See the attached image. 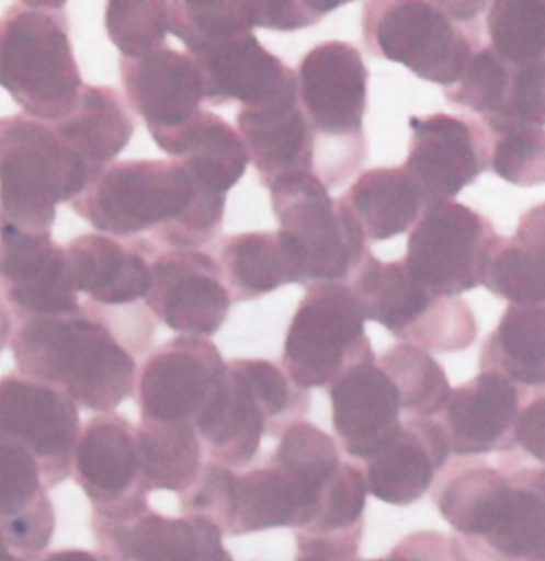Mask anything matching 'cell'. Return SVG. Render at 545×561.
Instances as JSON below:
<instances>
[{
	"label": "cell",
	"instance_id": "33",
	"mask_svg": "<svg viewBox=\"0 0 545 561\" xmlns=\"http://www.w3.org/2000/svg\"><path fill=\"white\" fill-rule=\"evenodd\" d=\"M484 371L504 376L522 388L543 389L545 385L544 305H510L485 341L480 352Z\"/></svg>",
	"mask_w": 545,
	"mask_h": 561
},
{
	"label": "cell",
	"instance_id": "45",
	"mask_svg": "<svg viewBox=\"0 0 545 561\" xmlns=\"http://www.w3.org/2000/svg\"><path fill=\"white\" fill-rule=\"evenodd\" d=\"M363 526L349 531L314 533L298 529L296 533V561H360Z\"/></svg>",
	"mask_w": 545,
	"mask_h": 561
},
{
	"label": "cell",
	"instance_id": "48",
	"mask_svg": "<svg viewBox=\"0 0 545 561\" xmlns=\"http://www.w3.org/2000/svg\"><path fill=\"white\" fill-rule=\"evenodd\" d=\"M37 561H106L100 553L89 552V550L68 549L55 550L41 557Z\"/></svg>",
	"mask_w": 545,
	"mask_h": 561
},
{
	"label": "cell",
	"instance_id": "31",
	"mask_svg": "<svg viewBox=\"0 0 545 561\" xmlns=\"http://www.w3.org/2000/svg\"><path fill=\"white\" fill-rule=\"evenodd\" d=\"M339 201L357 219L370 242H384L410 231L425 208L418 184L404 167L360 174Z\"/></svg>",
	"mask_w": 545,
	"mask_h": 561
},
{
	"label": "cell",
	"instance_id": "17",
	"mask_svg": "<svg viewBox=\"0 0 545 561\" xmlns=\"http://www.w3.org/2000/svg\"><path fill=\"white\" fill-rule=\"evenodd\" d=\"M410 154L404 169L413 178L425 207L453 201L487 172L491 138L477 121L435 113L411 117Z\"/></svg>",
	"mask_w": 545,
	"mask_h": 561
},
{
	"label": "cell",
	"instance_id": "15",
	"mask_svg": "<svg viewBox=\"0 0 545 561\" xmlns=\"http://www.w3.org/2000/svg\"><path fill=\"white\" fill-rule=\"evenodd\" d=\"M227 364L207 337L180 336L149 355L136 376L141 420L197 423L226 382Z\"/></svg>",
	"mask_w": 545,
	"mask_h": 561
},
{
	"label": "cell",
	"instance_id": "37",
	"mask_svg": "<svg viewBox=\"0 0 545 561\" xmlns=\"http://www.w3.org/2000/svg\"><path fill=\"white\" fill-rule=\"evenodd\" d=\"M379 367L394 382L408 417L435 416L452 393L442 365L429 352L411 344L389 348L381 355Z\"/></svg>",
	"mask_w": 545,
	"mask_h": 561
},
{
	"label": "cell",
	"instance_id": "6",
	"mask_svg": "<svg viewBox=\"0 0 545 561\" xmlns=\"http://www.w3.org/2000/svg\"><path fill=\"white\" fill-rule=\"evenodd\" d=\"M488 2L370 0L363 37L370 54L400 62L428 82L452 87L481 47L478 15Z\"/></svg>",
	"mask_w": 545,
	"mask_h": 561
},
{
	"label": "cell",
	"instance_id": "35",
	"mask_svg": "<svg viewBox=\"0 0 545 561\" xmlns=\"http://www.w3.org/2000/svg\"><path fill=\"white\" fill-rule=\"evenodd\" d=\"M136 431L146 490L184 493L202 469L204 446L191 424L141 420Z\"/></svg>",
	"mask_w": 545,
	"mask_h": 561
},
{
	"label": "cell",
	"instance_id": "27",
	"mask_svg": "<svg viewBox=\"0 0 545 561\" xmlns=\"http://www.w3.org/2000/svg\"><path fill=\"white\" fill-rule=\"evenodd\" d=\"M152 139L209 193L227 195L250 162L239 131L209 111L201 110L186 124Z\"/></svg>",
	"mask_w": 545,
	"mask_h": 561
},
{
	"label": "cell",
	"instance_id": "19",
	"mask_svg": "<svg viewBox=\"0 0 545 561\" xmlns=\"http://www.w3.org/2000/svg\"><path fill=\"white\" fill-rule=\"evenodd\" d=\"M125 95L152 138L186 124L202 110L204 80L194 59L169 45L138 58H121Z\"/></svg>",
	"mask_w": 545,
	"mask_h": 561
},
{
	"label": "cell",
	"instance_id": "49",
	"mask_svg": "<svg viewBox=\"0 0 545 561\" xmlns=\"http://www.w3.org/2000/svg\"><path fill=\"white\" fill-rule=\"evenodd\" d=\"M12 313L3 302L2 296H0V352L5 348L9 341L12 340L13 333Z\"/></svg>",
	"mask_w": 545,
	"mask_h": 561
},
{
	"label": "cell",
	"instance_id": "16",
	"mask_svg": "<svg viewBox=\"0 0 545 561\" xmlns=\"http://www.w3.org/2000/svg\"><path fill=\"white\" fill-rule=\"evenodd\" d=\"M154 316L183 336H213L229 316L232 298L215 257L201 250L157 249L145 298Z\"/></svg>",
	"mask_w": 545,
	"mask_h": 561
},
{
	"label": "cell",
	"instance_id": "18",
	"mask_svg": "<svg viewBox=\"0 0 545 561\" xmlns=\"http://www.w3.org/2000/svg\"><path fill=\"white\" fill-rule=\"evenodd\" d=\"M0 295L16 322L80 309L66 250L52 233L21 231L0 219Z\"/></svg>",
	"mask_w": 545,
	"mask_h": 561
},
{
	"label": "cell",
	"instance_id": "40",
	"mask_svg": "<svg viewBox=\"0 0 545 561\" xmlns=\"http://www.w3.org/2000/svg\"><path fill=\"white\" fill-rule=\"evenodd\" d=\"M240 375L260 403L268 423V435L277 434L298 423L306 413L309 400L307 393L272 362L261 358L232 360Z\"/></svg>",
	"mask_w": 545,
	"mask_h": 561
},
{
	"label": "cell",
	"instance_id": "30",
	"mask_svg": "<svg viewBox=\"0 0 545 561\" xmlns=\"http://www.w3.org/2000/svg\"><path fill=\"white\" fill-rule=\"evenodd\" d=\"M481 285L510 305H544V205L527 211L512 237L498 236L489 250Z\"/></svg>",
	"mask_w": 545,
	"mask_h": 561
},
{
	"label": "cell",
	"instance_id": "50",
	"mask_svg": "<svg viewBox=\"0 0 545 561\" xmlns=\"http://www.w3.org/2000/svg\"><path fill=\"white\" fill-rule=\"evenodd\" d=\"M0 561H34L30 559H24V557L19 556V553L13 552L10 549L9 543L5 542L3 536L0 535Z\"/></svg>",
	"mask_w": 545,
	"mask_h": 561
},
{
	"label": "cell",
	"instance_id": "10",
	"mask_svg": "<svg viewBox=\"0 0 545 561\" xmlns=\"http://www.w3.org/2000/svg\"><path fill=\"white\" fill-rule=\"evenodd\" d=\"M351 287L365 319L405 344L442 354L464 351L477 337L469 305L461 296L435 295L416 280L401 260L383 263L370 252Z\"/></svg>",
	"mask_w": 545,
	"mask_h": 561
},
{
	"label": "cell",
	"instance_id": "42",
	"mask_svg": "<svg viewBox=\"0 0 545 561\" xmlns=\"http://www.w3.org/2000/svg\"><path fill=\"white\" fill-rule=\"evenodd\" d=\"M489 165L510 184L540 186L545 181L544 127H526L491 139Z\"/></svg>",
	"mask_w": 545,
	"mask_h": 561
},
{
	"label": "cell",
	"instance_id": "43",
	"mask_svg": "<svg viewBox=\"0 0 545 561\" xmlns=\"http://www.w3.org/2000/svg\"><path fill=\"white\" fill-rule=\"evenodd\" d=\"M365 473L355 466L341 465L321 493L316 518L306 531L337 533L360 528L365 512Z\"/></svg>",
	"mask_w": 545,
	"mask_h": 561
},
{
	"label": "cell",
	"instance_id": "21",
	"mask_svg": "<svg viewBox=\"0 0 545 561\" xmlns=\"http://www.w3.org/2000/svg\"><path fill=\"white\" fill-rule=\"evenodd\" d=\"M159 247L149 240H118L83 233L66 250L69 280L77 295L104 309H125L145 299L151 287V257Z\"/></svg>",
	"mask_w": 545,
	"mask_h": 561
},
{
	"label": "cell",
	"instance_id": "24",
	"mask_svg": "<svg viewBox=\"0 0 545 561\" xmlns=\"http://www.w3.org/2000/svg\"><path fill=\"white\" fill-rule=\"evenodd\" d=\"M330 397L334 432L354 458H372L400 427V397L376 358L342 373L330 386Z\"/></svg>",
	"mask_w": 545,
	"mask_h": 561
},
{
	"label": "cell",
	"instance_id": "28",
	"mask_svg": "<svg viewBox=\"0 0 545 561\" xmlns=\"http://www.w3.org/2000/svg\"><path fill=\"white\" fill-rule=\"evenodd\" d=\"M202 446L213 462L245 467L260 451L268 423L260 403L234 367L227 364L226 382L205 413L194 424Z\"/></svg>",
	"mask_w": 545,
	"mask_h": 561
},
{
	"label": "cell",
	"instance_id": "44",
	"mask_svg": "<svg viewBox=\"0 0 545 561\" xmlns=\"http://www.w3.org/2000/svg\"><path fill=\"white\" fill-rule=\"evenodd\" d=\"M344 2H303V0H251L247 2L251 26L274 31H296L314 26Z\"/></svg>",
	"mask_w": 545,
	"mask_h": 561
},
{
	"label": "cell",
	"instance_id": "29",
	"mask_svg": "<svg viewBox=\"0 0 545 561\" xmlns=\"http://www.w3.org/2000/svg\"><path fill=\"white\" fill-rule=\"evenodd\" d=\"M92 173L93 180L121 154L135 134V121L113 87L83 85L75 111L52 124Z\"/></svg>",
	"mask_w": 545,
	"mask_h": 561
},
{
	"label": "cell",
	"instance_id": "13",
	"mask_svg": "<svg viewBox=\"0 0 545 561\" xmlns=\"http://www.w3.org/2000/svg\"><path fill=\"white\" fill-rule=\"evenodd\" d=\"M77 403L61 390L20 373L0 378V444L26 451L47 488L72 476L80 434Z\"/></svg>",
	"mask_w": 545,
	"mask_h": 561
},
{
	"label": "cell",
	"instance_id": "20",
	"mask_svg": "<svg viewBox=\"0 0 545 561\" xmlns=\"http://www.w3.org/2000/svg\"><path fill=\"white\" fill-rule=\"evenodd\" d=\"M72 473L93 511H107L149 494L139 470L135 427L121 414H98L80 428Z\"/></svg>",
	"mask_w": 545,
	"mask_h": 561
},
{
	"label": "cell",
	"instance_id": "2",
	"mask_svg": "<svg viewBox=\"0 0 545 561\" xmlns=\"http://www.w3.org/2000/svg\"><path fill=\"white\" fill-rule=\"evenodd\" d=\"M12 352L20 375L89 410L113 413L135 392L138 352L113 310L90 301L75 312L16 322Z\"/></svg>",
	"mask_w": 545,
	"mask_h": 561
},
{
	"label": "cell",
	"instance_id": "36",
	"mask_svg": "<svg viewBox=\"0 0 545 561\" xmlns=\"http://www.w3.org/2000/svg\"><path fill=\"white\" fill-rule=\"evenodd\" d=\"M269 465L281 470L302 491L314 522L321 493L341 466V458L330 435L313 424L295 423L283 431L281 444Z\"/></svg>",
	"mask_w": 545,
	"mask_h": 561
},
{
	"label": "cell",
	"instance_id": "12",
	"mask_svg": "<svg viewBox=\"0 0 545 561\" xmlns=\"http://www.w3.org/2000/svg\"><path fill=\"white\" fill-rule=\"evenodd\" d=\"M498 233L487 216L459 202H440L419 216L401 261L419 284L454 298L480 287Z\"/></svg>",
	"mask_w": 545,
	"mask_h": 561
},
{
	"label": "cell",
	"instance_id": "5",
	"mask_svg": "<svg viewBox=\"0 0 545 561\" xmlns=\"http://www.w3.org/2000/svg\"><path fill=\"white\" fill-rule=\"evenodd\" d=\"M0 87L24 116L55 124L75 111L83 82L65 2L23 0L0 19Z\"/></svg>",
	"mask_w": 545,
	"mask_h": 561
},
{
	"label": "cell",
	"instance_id": "4",
	"mask_svg": "<svg viewBox=\"0 0 545 561\" xmlns=\"http://www.w3.org/2000/svg\"><path fill=\"white\" fill-rule=\"evenodd\" d=\"M169 33L188 48L212 106H254L298 85L296 72L253 34L247 0L169 2Z\"/></svg>",
	"mask_w": 545,
	"mask_h": 561
},
{
	"label": "cell",
	"instance_id": "7",
	"mask_svg": "<svg viewBox=\"0 0 545 561\" xmlns=\"http://www.w3.org/2000/svg\"><path fill=\"white\" fill-rule=\"evenodd\" d=\"M298 100L316 141L314 174L327 187L348 181L365 160L368 69L349 42H321L299 62Z\"/></svg>",
	"mask_w": 545,
	"mask_h": 561
},
{
	"label": "cell",
	"instance_id": "11",
	"mask_svg": "<svg viewBox=\"0 0 545 561\" xmlns=\"http://www.w3.org/2000/svg\"><path fill=\"white\" fill-rule=\"evenodd\" d=\"M365 316L348 284L307 288L286 333L283 368L299 389L331 386L349 368L376 358Z\"/></svg>",
	"mask_w": 545,
	"mask_h": 561
},
{
	"label": "cell",
	"instance_id": "25",
	"mask_svg": "<svg viewBox=\"0 0 545 561\" xmlns=\"http://www.w3.org/2000/svg\"><path fill=\"white\" fill-rule=\"evenodd\" d=\"M520 403L519 386L491 371L452 390L442 410L450 449L456 456H475L512 448Z\"/></svg>",
	"mask_w": 545,
	"mask_h": 561
},
{
	"label": "cell",
	"instance_id": "39",
	"mask_svg": "<svg viewBox=\"0 0 545 561\" xmlns=\"http://www.w3.org/2000/svg\"><path fill=\"white\" fill-rule=\"evenodd\" d=\"M513 68L515 66L508 65L489 45H485L475 51L461 79L446 87V100L480 114L487 122L498 116L508 103Z\"/></svg>",
	"mask_w": 545,
	"mask_h": 561
},
{
	"label": "cell",
	"instance_id": "47",
	"mask_svg": "<svg viewBox=\"0 0 545 561\" xmlns=\"http://www.w3.org/2000/svg\"><path fill=\"white\" fill-rule=\"evenodd\" d=\"M544 426L545 400L544 396H540L525 410L520 411L513 426V442L540 462H544L545 455Z\"/></svg>",
	"mask_w": 545,
	"mask_h": 561
},
{
	"label": "cell",
	"instance_id": "38",
	"mask_svg": "<svg viewBox=\"0 0 545 561\" xmlns=\"http://www.w3.org/2000/svg\"><path fill=\"white\" fill-rule=\"evenodd\" d=\"M489 47L510 66L545 61L544 0H496L488 3Z\"/></svg>",
	"mask_w": 545,
	"mask_h": 561
},
{
	"label": "cell",
	"instance_id": "46",
	"mask_svg": "<svg viewBox=\"0 0 545 561\" xmlns=\"http://www.w3.org/2000/svg\"><path fill=\"white\" fill-rule=\"evenodd\" d=\"M360 561H454L452 542L436 531H418L394 547L389 556Z\"/></svg>",
	"mask_w": 545,
	"mask_h": 561
},
{
	"label": "cell",
	"instance_id": "8",
	"mask_svg": "<svg viewBox=\"0 0 545 561\" xmlns=\"http://www.w3.org/2000/svg\"><path fill=\"white\" fill-rule=\"evenodd\" d=\"M92 181L54 125L24 114L0 117V219L21 231L52 233L58 205Z\"/></svg>",
	"mask_w": 545,
	"mask_h": 561
},
{
	"label": "cell",
	"instance_id": "34",
	"mask_svg": "<svg viewBox=\"0 0 545 561\" xmlns=\"http://www.w3.org/2000/svg\"><path fill=\"white\" fill-rule=\"evenodd\" d=\"M219 266L230 298L248 301L283 285L298 284V271L279 232H245L226 237Z\"/></svg>",
	"mask_w": 545,
	"mask_h": 561
},
{
	"label": "cell",
	"instance_id": "14",
	"mask_svg": "<svg viewBox=\"0 0 545 561\" xmlns=\"http://www.w3.org/2000/svg\"><path fill=\"white\" fill-rule=\"evenodd\" d=\"M92 529L106 561H234L215 523L166 517L149 507L148 497L93 511Z\"/></svg>",
	"mask_w": 545,
	"mask_h": 561
},
{
	"label": "cell",
	"instance_id": "9",
	"mask_svg": "<svg viewBox=\"0 0 545 561\" xmlns=\"http://www.w3.org/2000/svg\"><path fill=\"white\" fill-rule=\"evenodd\" d=\"M272 210L298 271V285L345 284L370 253L357 219L314 173L275 181Z\"/></svg>",
	"mask_w": 545,
	"mask_h": 561
},
{
	"label": "cell",
	"instance_id": "26",
	"mask_svg": "<svg viewBox=\"0 0 545 561\" xmlns=\"http://www.w3.org/2000/svg\"><path fill=\"white\" fill-rule=\"evenodd\" d=\"M54 533V505L36 461L16 446L0 444V535L13 552L37 561Z\"/></svg>",
	"mask_w": 545,
	"mask_h": 561
},
{
	"label": "cell",
	"instance_id": "23",
	"mask_svg": "<svg viewBox=\"0 0 545 561\" xmlns=\"http://www.w3.org/2000/svg\"><path fill=\"white\" fill-rule=\"evenodd\" d=\"M239 135L263 186L314 173L316 141L298 100V85L274 100L240 106Z\"/></svg>",
	"mask_w": 545,
	"mask_h": 561
},
{
	"label": "cell",
	"instance_id": "3",
	"mask_svg": "<svg viewBox=\"0 0 545 561\" xmlns=\"http://www.w3.org/2000/svg\"><path fill=\"white\" fill-rule=\"evenodd\" d=\"M454 536V561H544V470L487 465L450 473L433 494Z\"/></svg>",
	"mask_w": 545,
	"mask_h": 561
},
{
	"label": "cell",
	"instance_id": "22",
	"mask_svg": "<svg viewBox=\"0 0 545 561\" xmlns=\"http://www.w3.org/2000/svg\"><path fill=\"white\" fill-rule=\"evenodd\" d=\"M450 442L432 417H408L366 459V488L376 500L410 505L421 500L449 461Z\"/></svg>",
	"mask_w": 545,
	"mask_h": 561
},
{
	"label": "cell",
	"instance_id": "32",
	"mask_svg": "<svg viewBox=\"0 0 545 561\" xmlns=\"http://www.w3.org/2000/svg\"><path fill=\"white\" fill-rule=\"evenodd\" d=\"M313 511L302 491L269 465L236 477L223 535L242 536L272 528L306 529Z\"/></svg>",
	"mask_w": 545,
	"mask_h": 561
},
{
	"label": "cell",
	"instance_id": "1",
	"mask_svg": "<svg viewBox=\"0 0 545 561\" xmlns=\"http://www.w3.org/2000/svg\"><path fill=\"white\" fill-rule=\"evenodd\" d=\"M226 198L198 186L177 160H122L94 178L72 210L114 239L197 250L222 232Z\"/></svg>",
	"mask_w": 545,
	"mask_h": 561
},
{
	"label": "cell",
	"instance_id": "41",
	"mask_svg": "<svg viewBox=\"0 0 545 561\" xmlns=\"http://www.w3.org/2000/svg\"><path fill=\"white\" fill-rule=\"evenodd\" d=\"M107 36L121 51V58H138L166 45L169 34V2H107Z\"/></svg>",
	"mask_w": 545,
	"mask_h": 561
}]
</instances>
